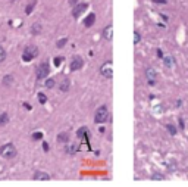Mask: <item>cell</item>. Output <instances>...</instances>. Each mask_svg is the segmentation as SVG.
I'll return each mask as SVG.
<instances>
[{"instance_id": "cell-22", "label": "cell", "mask_w": 188, "mask_h": 187, "mask_svg": "<svg viewBox=\"0 0 188 187\" xmlns=\"http://www.w3.org/2000/svg\"><path fill=\"white\" fill-rule=\"evenodd\" d=\"M66 43H68V38H60V40H57V43H56V46L57 47H59V49H62V47H63V46H65Z\"/></svg>"}, {"instance_id": "cell-5", "label": "cell", "mask_w": 188, "mask_h": 187, "mask_svg": "<svg viewBox=\"0 0 188 187\" xmlns=\"http://www.w3.org/2000/svg\"><path fill=\"white\" fill-rule=\"evenodd\" d=\"M100 74L105 77V78H112L113 71H112V62H110V60H106V62L100 67Z\"/></svg>"}, {"instance_id": "cell-27", "label": "cell", "mask_w": 188, "mask_h": 187, "mask_svg": "<svg viewBox=\"0 0 188 187\" xmlns=\"http://www.w3.org/2000/svg\"><path fill=\"white\" fill-rule=\"evenodd\" d=\"M62 60H63V58H62V56L56 58V59H55V65H56V67H59V65L62 63Z\"/></svg>"}, {"instance_id": "cell-14", "label": "cell", "mask_w": 188, "mask_h": 187, "mask_svg": "<svg viewBox=\"0 0 188 187\" xmlns=\"http://www.w3.org/2000/svg\"><path fill=\"white\" fill-rule=\"evenodd\" d=\"M94 21H96V15L94 13H90L88 16L85 18V21H84V25L85 27H91L94 24Z\"/></svg>"}, {"instance_id": "cell-9", "label": "cell", "mask_w": 188, "mask_h": 187, "mask_svg": "<svg viewBox=\"0 0 188 187\" xmlns=\"http://www.w3.org/2000/svg\"><path fill=\"white\" fill-rule=\"evenodd\" d=\"M112 37H113V30H112V25L105 27V30H103V38H105V40H107V41H110V40H112Z\"/></svg>"}, {"instance_id": "cell-12", "label": "cell", "mask_w": 188, "mask_h": 187, "mask_svg": "<svg viewBox=\"0 0 188 187\" xmlns=\"http://www.w3.org/2000/svg\"><path fill=\"white\" fill-rule=\"evenodd\" d=\"M78 149H80V147H78L76 143H75V145H68L66 146V149H65V152L69 153V155H75V153L78 152Z\"/></svg>"}, {"instance_id": "cell-21", "label": "cell", "mask_w": 188, "mask_h": 187, "mask_svg": "<svg viewBox=\"0 0 188 187\" xmlns=\"http://www.w3.org/2000/svg\"><path fill=\"white\" fill-rule=\"evenodd\" d=\"M12 81H13V77L12 75H8L3 78V85H10L12 84Z\"/></svg>"}, {"instance_id": "cell-31", "label": "cell", "mask_w": 188, "mask_h": 187, "mask_svg": "<svg viewBox=\"0 0 188 187\" xmlns=\"http://www.w3.org/2000/svg\"><path fill=\"white\" fill-rule=\"evenodd\" d=\"M43 147H44V150H46V152L49 150V146H47V143H43Z\"/></svg>"}, {"instance_id": "cell-19", "label": "cell", "mask_w": 188, "mask_h": 187, "mask_svg": "<svg viewBox=\"0 0 188 187\" xmlns=\"http://www.w3.org/2000/svg\"><path fill=\"white\" fill-rule=\"evenodd\" d=\"M55 85H56L55 78H49V80H46V87H47V88H53Z\"/></svg>"}, {"instance_id": "cell-29", "label": "cell", "mask_w": 188, "mask_h": 187, "mask_svg": "<svg viewBox=\"0 0 188 187\" xmlns=\"http://www.w3.org/2000/svg\"><path fill=\"white\" fill-rule=\"evenodd\" d=\"M157 56H159V58H163V52L160 50V49L157 50Z\"/></svg>"}, {"instance_id": "cell-10", "label": "cell", "mask_w": 188, "mask_h": 187, "mask_svg": "<svg viewBox=\"0 0 188 187\" xmlns=\"http://www.w3.org/2000/svg\"><path fill=\"white\" fill-rule=\"evenodd\" d=\"M34 180H50V175L44 171H37L34 174Z\"/></svg>"}, {"instance_id": "cell-26", "label": "cell", "mask_w": 188, "mask_h": 187, "mask_svg": "<svg viewBox=\"0 0 188 187\" xmlns=\"http://www.w3.org/2000/svg\"><path fill=\"white\" fill-rule=\"evenodd\" d=\"M140 40H141V35H140L138 31H135V33H134V44H138Z\"/></svg>"}, {"instance_id": "cell-25", "label": "cell", "mask_w": 188, "mask_h": 187, "mask_svg": "<svg viewBox=\"0 0 188 187\" xmlns=\"http://www.w3.org/2000/svg\"><path fill=\"white\" fill-rule=\"evenodd\" d=\"M5 59H6V50L0 46V62H3Z\"/></svg>"}, {"instance_id": "cell-2", "label": "cell", "mask_w": 188, "mask_h": 187, "mask_svg": "<svg viewBox=\"0 0 188 187\" xmlns=\"http://www.w3.org/2000/svg\"><path fill=\"white\" fill-rule=\"evenodd\" d=\"M107 118H109V112H107V108L106 106H101V108H98L96 113H94V122L96 124H103V122H106Z\"/></svg>"}, {"instance_id": "cell-11", "label": "cell", "mask_w": 188, "mask_h": 187, "mask_svg": "<svg viewBox=\"0 0 188 187\" xmlns=\"http://www.w3.org/2000/svg\"><path fill=\"white\" fill-rule=\"evenodd\" d=\"M57 142L59 143H68L69 142V133H59V136H57Z\"/></svg>"}, {"instance_id": "cell-23", "label": "cell", "mask_w": 188, "mask_h": 187, "mask_svg": "<svg viewBox=\"0 0 188 187\" xmlns=\"http://www.w3.org/2000/svg\"><path fill=\"white\" fill-rule=\"evenodd\" d=\"M38 102H40L41 105H44V103L47 102V96L44 93H38Z\"/></svg>"}, {"instance_id": "cell-6", "label": "cell", "mask_w": 188, "mask_h": 187, "mask_svg": "<svg viewBox=\"0 0 188 187\" xmlns=\"http://www.w3.org/2000/svg\"><path fill=\"white\" fill-rule=\"evenodd\" d=\"M87 8H88V5H87V3H78L76 6H74V10H72V15H74V18H78L81 13H84V12L87 10Z\"/></svg>"}, {"instance_id": "cell-20", "label": "cell", "mask_w": 188, "mask_h": 187, "mask_svg": "<svg viewBox=\"0 0 188 187\" xmlns=\"http://www.w3.org/2000/svg\"><path fill=\"white\" fill-rule=\"evenodd\" d=\"M34 6H35V0H33V2H31V5H28V6L25 8V13H27V15H30V13L33 12Z\"/></svg>"}, {"instance_id": "cell-15", "label": "cell", "mask_w": 188, "mask_h": 187, "mask_svg": "<svg viewBox=\"0 0 188 187\" xmlns=\"http://www.w3.org/2000/svg\"><path fill=\"white\" fill-rule=\"evenodd\" d=\"M69 85H71V81H69L68 78H65V80L60 83L59 88H60V92H68V90H69Z\"/></svg>"}, {"instance_id": "cell-16", "label": "cell", "mask_w": 188, "mask_h": 187, "mask_svg": "<svg viewBox=\"0 0 188 187\" xmlns=\"http://www.w3.org/2000/svg\"><path fill=\"white\" fill-rule=\"evenodd\" d=\"M9 122V115L6 112H3V113H0V125H6Z\"/></svg>"}, {"instance_id": "cell-30", "label": "cell", "mask_w": 188, "mask_h": 187, "mask_svg": "<svg viewBox=\"0 0 188 187\" xmlns=\"http://www.w3.org/2000/svg\"><path fill=\"white\" fill-rule=\"evenodd\" d=\"M76 2H78V0H69V3H71V5H72V6H75V5H78V3H76Z\"/></svg>"}, {"instance_id": "cell-8", "label": "cell", "mask_w": 188, "mask_h": 187, "mask_svg": "<svg viewBox=\"0 0 188 187\" xmlns=\"http://www.w3.org/2000/svg\"><path fill=\"white\" fill-rule=\"evenodd\" d=\"M146 77H147V81L150 85H154L156 84V78H157V74L153 68H147L146 71Z\"/></svg>"}, {"instance_id": "cell-18", "label": "cell", "mask_w": 188, "mask_h": 187, "mask_svg": "<svg viewBox=\"0 0 188 187\" xmlns=\"http://www.w3.org/2000/svg\"><path fill=\"white\" fill-rule=\"evenodd\" d=\"M31 138H33L34 142H38V140H43V133H40V131H35V133H33V136H31Z\"/></svg>"}, {"instance_id": "cell-4", "label": "cell", "mask_w": 188, "mask_h": 187, "mask_svg": "<svg viewBox=\"0 0 188 187\" xmlns=\"http://www.w3.org/2000/svg\"><path fill=\"white\" fill-rule=\"evenodd\" d=\"M50 72V67L47 62H43L38 65V68H37V78L38 80H43V78H46V77L49 75Z\"/></svg>"}, {"instance_id": "cell-1", "label": "cell", "mask_w": 188, "mask_h": 187, "mask_svg": "<svg viewBox=\"0 0 188 187\" xmlns=\"http://www.w3.org/2000/svg\"><path fill=\"white\" fill-rule=\"evenodd\" d=\"M16 147L12 145V143H6V145H3L0 147V156H3V158H6V159H12V158H15L16 156Z\"/></svg>"}, {"instance_id": "cell-7", "label": "cell", "mask_w": 188, "mask_h": 187, "mask_svg": "<svg viewBox=\"0 0 188 187\" xmlns=\"http://www.w3.org/2000/svg\"><path fill=\"white\" fill-rule=\"evenodd\" d=\"M82 65H84V60H82L81 56H75L71 62V71H78V69L82 68Z\"/></svg>"}, {"instance_id": "cell-13", "label": "cell", "mask_w": 188, "mask_h": 187, "mask_svg": "<svg viewBox=\"0 0 188 187\" xmlns=\"http://www.w3.org/2000/svg\"><path fill=\"white\" fill-rule=\"evenodd\" d=\"M163 62H165V67H166V68H172V67L175 65V59H173V56H165Z\"/></svg>"}, {"instance_id": "cell-28", "label": "cell", "mask_w": 188, "mask_h": 187, "mask_svg": "<svg viewBox=\"0 0 188 187\" xmlns=\"http://www.w3.org/2000/svg\"><path fill=\"white\" fill-rule=\"evenodd\" d=\"M153 180H165L163 175H160V174H153V177H151Z\"/></svg>"}, {"instance_id": "cell-17", "label": "cell", "mask_w": 188, "mask_h": 187, "mask_svg": "<svg viewBox=\"0 0 188 187\" xmlns=\"http://www.w3.org/2000/svg\"><path fill=\"white\" fill-rule=\"evenodd\" d=\"M41 30H43V27H41V24H38V22H35L33 25V28H31V33L33 34H40Z\"/></svg>"}, {"instance_id": "cell-3", "label": "cell", "mask_w": 188, "mask_h": 187, "mask_svg": "<svg viewBox=\"0 0 188 187\" xmlns=\"http://www.w3.org/2000/svg\"><path fill=\"white\" fill-rule=\"evenodd\" d=\"M37 55H38V49L35 47V46H27L24 49V53H22V59L25 62H30V60H33L34 58H37Z\"/></svg>"}, {"instance_id": "cell-24", "label": "cell", "mask_w": 188, "mask_h": 187, "mask_svg": "<svg viewBox=\"0 0 188 187\" xmlns=\"http://www.w3.org/2000/svg\"><path fill=\"white\" fill-rule=\"evenodd\" d=\"M166 128H168V131L171 133L172 136H175V134H176V128H175V125H172V124H168V125H166Z\"/></svg>"}]
</instances>
